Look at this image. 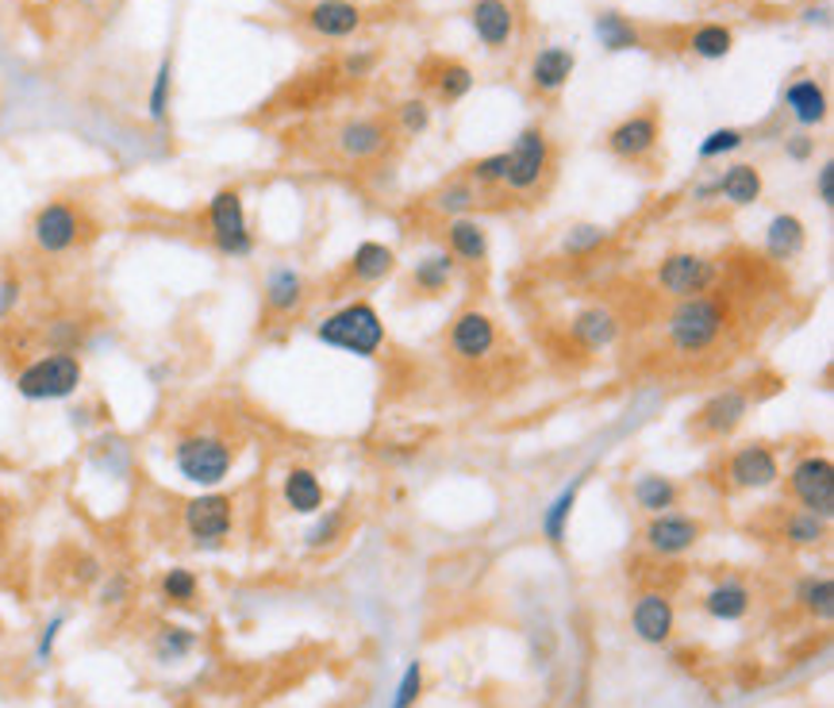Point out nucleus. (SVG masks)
<instances>
[{"label":"nucleus","mask_w":834,"mask_h":708,"mask_svg":"<svg viewBox=\"0 0 834 708\" xmlns=\"http://www.w3.org/2000/svg\"><path fill=\"white\" fill-rule=\"evenodd\" d=\"M170 97H173V58L165 54L154 70V81H150V97H147V116L154 123H165L170 116Z\"/></svg>","instance_id":"obj_40"},{"label":"nucleus","mask_w":834,"mask_h":708,"mask_svg":"<svg viewBox=\"0 0 834 708\" xmlns=\"http://www.w3.org/2000/svg\"><path fill=\"white\" fill-rule=\"evenodd\" d=\"M446 251L465 266H481L489 258V228L473 216H454L446 223Z\"/></svg>","instance_id":"obj_28"},{"label":"nucleus","mask_w":834,"mask_h":708,"mask_svg":"<svg viewBox=\"0 0 834 708\" xmlns=\"http://www.w3.org/2000/svg\"><path fill=\"white\" fill-rule=\"evenodd\" d=\"M204 220H208V239H212V247L223 258L254 255V231H250V220H247L243 193H239L235 186L215 189L212 201H208Z\"/></svg>","instance_id":"obj_5"},{"label":"nucleus","mask_w":834,"mask_h":708,"mask_svg":"<svg viewBox=\"0 0 834 708\" xmlns=\"http://www.w3.org/2000/svg\"><path fill=\"white\" fill-rule=\"evenodd\" d=\"M815 197H820L823 208H834V162H827L815 170Z\"/></svg>","instance_id":"obj_54"},{"label":"nucleus","mask_w":834,"mask_h":708,"mask_svg":"<svg viewBox=\"0 0 834 708\" xmlns=\"http://www.w3.org/2000/svg\"><path fill=\"white\" fill-rule=\"evenodd\" d=\"M262 301H265V312L270 316H297L300 308L308 301V281L304 273L297 270V266L281 262V266H270L262 278Z\"/></svg>","instance_id":"obj_18"},{"label":"nucleus","mask_w":834,"mask_h":708,"mask_svg":"<svg viewBox=\"0 0 834 708\" xmlns=\"http://www.w3.org/2000/svg\"><path fill=\"white\" fill-rule=\"evenodd\" d=\"M827 536H831V520H823V516H815V512H804V508H796L785 520V544L800 547V551L827 544Z\"/></svg>","instance_id":"obj_37"},{"label":"nucleus","mask_w":834,"mask_h":708,"mask_svg":"<svg viewBox=\"0 0 834 708\" xmlns=\"http://www.w3.org/2000/svg\"><path fill=\"white\" fill-rule=\"evenodd\" d=\"M573 70H577V54L570 51V47L562 43H550L542 47V51L531 58V89H535L539 97H557L565 86H570Z\"/></svg>","instance_id":"obj_19"},{"label":"nucleus","mask_w":834,"mask_h":708,"mask_svg":"<svg viewBox=\"0 0 834 708\" xmlns=\"http://www.w3.org/2000/svg\"><path fill=\"white\" fill-rule=\"evenodd\" d=\"M315 339L323 347H331V351H343L354 358H378L381 347L389 343V331L381 312L370 301H350L315 323Z\"/></svg>","instance_id":"obj_1"},{"label":"nucleus","mask_w":834,"mask_h":708,"mask_svg":"<svg viewBox=\"0 0 834 708\" xmlns=\"http://www.w3.org/2000/svg\"><path fill=\"white\" fill-rule=\"evenodd\" d=\"M4 520H8V505H4V497H0V531H4Z\"/></svg>","instance_id":"obj_58"},{"label":"nucleus","mask_w":834,"mask_h":708,"mask_svg":"<svg viewBox=\"0 0 834 708\" xmlns=\"http://www.w3.org/2000/svg\"><path fill=\"white\" fill-rule=\"evenodd\" d=\"M78 581H86V586H89V581H100V562H97V558H81V562H78Z\"/></svg>","instance_id":"obj_56"},{"label":"nucleus","mask_w":834,"mask_h":708,"mask_svg":"<svg viewBox=\"0 0 834 708\" xmlns=\"http://www.w3.org/2000/svg\"><path fill=\"white\" fill-rule=\"evenodd\" d=\"M796 601L807 616H812V620L831 624V616H834V581H831V574H807V578H800Z\"/></svg>","instance_id":"obj_35"},{"label":"nucleus","mask_w":834,"mask_h":708,"mask_svg":"<svg viewBox=\"0 0 834 708\" xmlns=\"http://www.w3.org/2000/svg\"><path fill=\"white\" fill-rule=\"evenodd\" d=\"M785 108H788V116H792V120H796L804 131L820 128V123H827V116H831L827 89H823L815 78L792 81V86L785 89Z\"/></svg>","instance_id":"obj_25"},{"label":"nucleus","mask_w":834,"mask_h":708,"mask_svg":"<svg viewBox=\"0 0 834 708\" xmlns=\"http://www.w3.org/2000/svg\"><path fill=\"white\" fill-rule=\"evenodd\" d=\"M431 89H435V97L442 104H458L470 97L473 89V70L465 62H458V58H442L435 62V73H431Z\"/></svg>","instance_id":"obj_34"},{"label":"nucleus","mask_w":834,"mask_h":708,"mask_svg":"<svg viewBox=\"0 0 834 708\" xmlns=\"http://www.w3.org/2000/svg\"><path fill=\"white\" fill-rule=\"evenodd\" d=\"M620 331H623L620 316L607 305H585L570 320V339L577 347H585V351H607L620 339Z\"/></svg>","instance_id":"obj_21"},{"label":"nucleus","mask_w":834,"mask_h":708,"mask_svg":"<svg viewBox=\"0 0 834 708\" xmlns=\"http://www.w3.org/2000/svg\"><path fill=\"white\" fill-rule=\"evenodd\" d=\"M458 258L450 251H428L423 258H415L412 262V273H408V286H412V293H423V297H442L450 286H454L458 278Z\"/></svg>","instance_id":"obj_26"},{"label":"nucleus","mask_w":834,"mask_h":708,"mask_svg":"<svg viewBox=\"0 0 834 708\" xmlns=\"http://www.w3.org/2000/svg\"><path fill=\"white\" fill-rule=\"evenodd\" d=\"M197 651V631L181 628V624H165V628H158L154 636V658L165 666L181 662V658H189Z\"/></svg>","instance_id":"obj_38"},{"label":"nucleus","mask_w":834,"mask_h":708,"mask_svg":"<svg viewBox=\"0 0 834 708\" xmlns=\"http://www.w3.org/2000/svg\"><path fill=\"white\" fill-rule=\"evenodd\" d=\"M66 628V612H54L47 620V628H43V636H39V644H36V658L39 662H47L50 655H54V644H58V631Z\"/></svg>","instance_id":"obj_50"},{"label":"nucleus","mask_w":834,"mask_h":708,"mask_svg":"<svg viewBox=\"0 0 834 708\" xmlns=\"http://www.w3.org/2000/svg\"><path fill=\"white\" fill-rule=\"evenodd\" d=\"M315 516H320V520H315L312 528H308V536H304L308 551H323V547H331L346 528V508L343 505H339V508H320Z\"/></svg>","instance_id":"obj_41"},{"label":"nucleus","mask_w":834,"mask_h":708,"mask_svg":"<svg viewBox=\"0 0 834 708\" xmlns=\"http://www.w3.org/2000/svg\"><path fill=\"white\" fill-rule=\"evenodd\" d=\"M742 147H746V131H742V128H715V131H707V136L700 139L696 158H700V162H712V158L735 154V151H742Z\"/></svg>","instance_id":"obj_43"},{"label":"nucleus","mask_w":834,"mask_h":708,"mask_svg":"<svg viewBox=\"0 0 834 708\" xmlns=\"http://www.w3.org/2000/svg\"><path fill=\"white\" fill-rule=\"evenodd\" d=\"M585 481H589V470H581L577 478H573L570 486L546 505V512H542V536H546L554 547H562L565 536H570L573 508H577V497H581V489H585Z\"/></svg>","instance_id":"obj_31"},{"label":"nucleus","mask_w":834,"mask_h":708,"mask_svg":"<svg viewBox=\"0 0 834 708\" xmlns=\"http://www.w3.org/2000/svg\"><path fill=\"white\" fill-rule=\"evenodd\" d=\"M788 493L804 512H815L823 520L834 516V462L831 455H800L788 470Z\"/></svg>","instance_id":"obj_7"},{"label":"nucleus","mask_w":834,"mask_h":708,"mask_svg":"<svg viewBox=\"0 0 834 708\" xmlns=\"http://www.w3.org/2000/svg\"><path fill=\"white\" fill-rule=\"evenodd\" d=\"M550 162H554V151H550V139L542 128H523L515 136L512 151H508V178L504 186L512 193H531L539 189V181L546 178Z\"/></svg>","instance_id":"obj_10"},{"label":"nucleus","mask_w":834,"mask_h":708,"mask_svg":"<svg viewBox=\"0 0 834 708\" xmlns=\"http://www.w3.org/2000/svg\"><path fill=\"white\" fill-rule=\"evenodd\" d=\"M723 331H727V301H720V297H712V293L685 297V301H677L673 312L665 316L670 347L685 358L712 351Z\"/></svg>","instance_id":"obj_2"},{"label":"nucleus","mask_w":834,"mask_h":708,"mask_svg":"<svg viewBox=\"0 0 834 708\" xmlns=\"http://www.w3.org/2000/svg\"><path fill=\"white\" fill-rule=\"evenodd\" d=\"M704 539V523L696 520V516L689 512H657L646 520V528H642V544L650 547L654 555L662 558H677V555H689L692 547Z\"/></svg>","instance_id":"obj_12"},{"label":"nucleus","mask_w":834,"mask_h":708,"mask_svg":"<svg viewBox=\"0 0 834 708\" xmlns=\"http://www.w3.org/2000/svg\"><path fill=\"white\" fill-rule=\"evenodd\" d=\"M692 201H700V205L720 201V173H715V178L696 181V186H692Z\"/></svg>","instance_id":"obj_55"},{"label":"nucleus","mask_w":834,"mask_h":708,"mask_svg":"<svg viewBox=\"0 0 834 708\" xmlns=\"http://www.w3.org/2000/svg\"><path fill=\"white\" fill-rule=\"evenodd\" d=\"M431 205H435V212L450 216V220H454V216H470L473 205H478V186H470L465 178H450L446 186H439Z\"/></svg>","instance_id":"obj_39"},{"label":"nucleus","mask_w":834,"mask_h":708,"mask_svg":"<svg viewBox=\"0 0 834 708\" xmlns=\"http://www.w3.org/2000/svg\"><path fill=\"white\" fill-rule=\"evenodd\" d=\"M592 31H596L600 47H604L607 54L642 51L639 28H635V23H631L623 12H596V20H592Z\"/></svg>","instance_id":"obj_33"},{"label":"nucleus","mask_w":834,"mask_h":708,"mask_svg":"<svg viewBox=\"0 0 834 708\" xmlns=\"http://www.w3.org/2000/svg\"><path fill=\"white\" fill-rule=\"evenodd\" d=\"M131 594V581L123 578V574H112V578L100 586V605H123Z\"/></svg>","instance_id":"obj_53"},{"label":"nucleus","mask_w":834,"mask_h":708,"mask_svg":"<svg viewBox=\"0 0 834 708\" xmlns=\"http://www.w3.org/2000/svg\"><path fill=\"white\" fill-rule=\"evenodd\" d=\"M631 501H635L646 516L670 512L681 501V486L670 478V473H639L631 481Z\"/></svg>","instance_id":"obj_30"},{"label":"nucleus","mask_w":834,"mask_h":708,"mask_svg":"<svg viewBox=\"0 0 834 708\" xmlns=\"http://www.w3.org/2000/svg\"><path fill=\"white\" fill-rule=\"evenodd\" d=\"M746 416H750V393L742 386H727L696 408V428L707 439H727L746 423Z\"/></svg>","instance_id":"obj_14"},{"label":"nucleus","mask_w":834,"mask_h":708,"mask_svg":"<svg viewBox=\"0 0 834 708\" xmlns=\"http://www.w3.org/2000/svg\"><path fill=\"white\" fill-rule=\"evenodd\" d=\"M173 470L200 489H215L235 470V447L215 431H189L173 443Z\"/></svg>","instance_id":"obj_4"},{"label":"nucleus","mask_w":834,"mask_h":708,"mask_svg":"<svg viewBox=\"0 0 834 708\" xmlns=\"http://www.w3.org/2000/svg\"><path fill=\"white\" fill-rule=\"evenodd\" d=\"M389 139H393V131H389V123L381 116H350L339 128L335 147L350 162H370L381 151H389Z\"/></svg>","instance_id":"obj_17"},{"label":"nucleus","mask_w":834,"mask_h":708,"mask_svg":"<svg viewBox=\"0 0 834 708\" xmlns=\"http://www.w3.org/2000/svg\"><path fill=\"white\" fill-rule=\"evenodd\" d=\"M396 123L404 136H423V131L431 128V104L423 101V97H408V101H400L396 108Z\"/></svg>","instance_id":"obj_46"},{"label":"nucleus","mask_w":834,"mask_h":708,"mask_svg":"<svg viewBox=\"0 0 834 708\" xmlns=\"http://www.w3.org/2000/svg\"><path fill=\"white\" fill-rule=\"evenodd\" d=\"M496 343H500L496 320H492L489 312H481V308H465V312H458L454 323H450L446 347L458 362H485V358L496 351Z\"/></svg>","instance_id":"obj_11"},{"label":"nucleus","mask_w":834,"mask_h":708,"mask_svg":"<svg viewBox=\"0 0 834 708\" xmlns=\"http://www.w3.org/2000/svg\"><path fill=\"white\" fill-rule=\"evenodd\" d=\"M762 193H765V178L754 162H735L720 173V201H727L731 208L757 205Z\"/></svg>","instance_id":"obj_29"},{"label":"nucleus","mask_w":834,"mask_h":708,"mask_svg":"<svg viewBox=\"0 0 834 708\" xmlns=\"http://www.w3.org/2000/svg\"><path fill=\"white\" fill-rule=\"evenodd\" d=\"M804 247H807V228L796 212L770 216V223H765V255L773 262H792V258L804 255Z\"/></svg>","instance_id":"obj_27"},{"label":"nucleus","mask_w":834,"mask_h":708,"mask_svg":"<svg viewBox=\"0 0 834 708\" xmlns=\"http://www.w3.org/2000/svg\"><path fill=\"white\" fill-rule=\"evenodd\" d=\"M689 51L704 62H723L731 51H735V31L727 23H700L689 36Z\"/></svg>","instance_id":"obj_36"},{"label":"nucleus","mask_w":834,"mask_h":708,"mask_svg":"<svg viewBox=\"0 0 834 708\" xmlns=\"http://www.w3.org/2000/svg\"><path fill=\"white\" fill-rule=\"evenodd\" d=\"M607 239H612V231H607L604 223H573V228L565 231V239H562V251L570 258H585L592 251H600Z\"/></svg>","instance_id":"obj_42"},{"label":"nucleus","mask_w":834,"mask_h":708,"mask_svg":"<svg viewBox=\"0 0 834 708\" xmlns=\"http://www.w3.org/2000/svg\"><path fill=\"white\" fill-rule=\"evenodd\" d=\"M354 4H358V0H354Z\"/></svg>","instance_id":"obj_59"},{"label":"nucleus","mask_w":834,"mask_h":708,"mask_svg":"<svg viewBox=\"0 0 834 708\" xmlns=\"http://www.w3.org/2000/svg\"><path fill=\"white\" fill-rule=\"evenodd\" d=\"M420 694H423V666L408 662L404 678L396 681V694H393V705H389V708H415Z\"/></svg>","instance_id":"obj_48"},{"label":"nucleus","mask_w":834,"mask_h":708,"mask_svg":"<svg viewBox=\"0 0 834 708\" xmlns=\"http://www.w3.org/2000/svg\"><path fill=\"white\" fill-rule=\"evenodd\" d=\"M20 297H23V286H20V278H0V320H8V316L16 312V305H20Z\"/></svg>","instance_id":"obj_51"},{"label":"nucleus","mask_w":834,"mask_h":708,"mask_svg":"<svg viewBox=\"0 0 834 708\" xmlns=\"http://www.w3.org/2000/svg\"><path fill=\"white\" fill-rule=\"evenodd\" d=\"M181 520H185V531H189V539H193V547L215 551V547L228 544L231 528H235V501H231L228 493L208 489V493H200L185 505Z\"/></svg>","instance_id":"obj_8"},{"label":"nucleus","mask_w":834,"mask_h":708,"mask_svg":"<svg viewBox=\"0 0 834 708\" xmlns=\"http://www.w3.org/2000/svg\"><path fill=\"white\" fill-rule=\"evenodd\" d=\"M86 381V366L70 351H50L36 362H28L16 373V393L31 405H50V401H70Z\"/></svg>","instance_id":"obj_3"},{"label":"nucleus","mask_w":834,"mask_h":708,"mask_svg":"<svg viewBox=\"0 0 834 708\" xmlns=\"http://www.w3.org/2000/svg\"><path fill=\"white\" fill-rule=\"evenodd\" d=\"M373 70H378V51L370 47H358L343 58V78H370Z\"/></svg>","instance_id":"obj_49"},{"label":"nucleus","mask_w":834,"mask_h":708,"mask_svg":"<svg viewBox=\"0 0 834 708\" xmlns=\"http://www.w3.org/2000/svg\"><path fill=\"white\" fill-rule=\"evenodd\" d=\"M393 273H396V251L389 243H378V239L358 243L346 262V281H354V286H381Z\"/></svg>","instance_id":"obj_23"},{"label":"nucleus","mask_w":834,"mask_h":708,"mask_svg":"<svg viewBox=\"0 0 834 708\" xmlns=\"http://www.w3.org/2000/svg\"><path fill=\"white\" fill-rule=\"evenodd\" d=\"M827 16H831L827 8H807V12H804V20H807V23H823V28H827V23H831Z\"/></svg>","instance_id":"obj_57"},{"label":"nucleus","mask_w":834,"mask_h":708,"mask_svg":"<svg viewBox=\"0 0 834 708\" xmlns=\"http://www.w3.org/2000/svg\"><path fill=\"white\" fill-rule=\"evenodd\" d=\"M785 158H788V162H812V158H815V139L807 136V131L788 136L785 139Z\"/></svg>","instance_id":"obj_52"},{"label":"nucleus","mask_w":834,"mask_h":708,"mask_svg":"<svg viewBox=\"0 0 834 708\" xmlns=\"http://www.w3.org/2000/svg\"><path fill=\"white\" fill-rule=\"evenodd\" d=\"M281 501L297 516H315L328 505V489H323L320 473L312 466H289L285 478H281Z\"/></svg>","instance_id":"obj_24"},{"label":"nucleus","mask_w":834,"mask_h":708,"mask_svg":"<svg viewBox=\"0 0 834 708\" xmlns=\"http://www.w3.org/2000/svg\"><path fill=\"white\" fill-rule=\"evenodd\" d=\"M470 28L485 51H504L515 39L520 16H515L512 0H473L470 4Z\"/></svg>","instance_id":"obj_16"},{"label":"nucleus","mask_w":834,"mask_h":708,"mask_svg":"<svg viewBox=\"0 0 834 708\" xmlns=\"http://www.w3.org/2000/svg\"><path fill=\"white\" fill-rule=\"evenodd\" d=\"M723 473L742 493H765L781 481V458L770 443H746L727 458Z\"/></svg>","instance_id":"obj_13"},{"label":"nucleus","mask_w":834,"mask_h":708,"mask_svg":"<svg viewBox=\"0 0 834 708\" xmlns=\"http://www.w3.org/2000/svg\"><path fill=\"white\" fill-rule=\"evenodd\" d=\"M86 239V216L73 201H47L31 220V243L43 255H66Z\"/></svg>","instance_id":"obj_9"},{"label":"nucleus","mask_w":834,"mask_h":708,"mask_svg":"<svg viewBox=\"0 0 834 708\" xmlns=\"http://www.w3.org/2000/svg\"><path fill=\"white\" fill-rule=\"evenodd\" d=\"M81 339H86V328H81L78 320H54L47 328V347L50 351H70L78 355Z\"/></svg>","instance_id":"obj_47"},{"label":"nucleus","mask_w":834,"mask_h":708,"mask_svg":"<svg viewBox=\"0 0 834 708\" xmlns=\"http://www.w3.org/2000/svg\"><path fill=\"white\" fill-rule=\"evenodd\" d=\"M673 624H677V612H673V601L665 594H642L631 608V631L650 647L670 644Z\"/></svg>","instance_id":"obj_20"},{"label":"nucleus","mask_w":834,"mask_h":708,"mask_svg":"<svg viewBox=\"0 0 834 708\" xmlns=\"http://www.w3.org/2000/svg\"><path fill=\"white\" fill-rule=\"evenodd\" d=\"M657 139H662V120H657L654 108H646V112H635L615 123V128L607 131L604 147L615 158H623V162H642V158L654 154Z\"/></svg>","instance_id":"obj_15"},{"label":"nucleus","mask_w":834,"mask_h":708,"mask_svg":"<svg viewBox=\"0 0 834 708\" xmlns=\"http://www.w3.org/2000/svg\"><path fill=\"white\" fill-rule=\"evenodd\" d=\"M304 23L320 39H350L362 28V8L354 0H315L304 12Z\"/></svg>","instance_id":"obj_22"},{"label":"nucleus","mask_w":834,"mask_h":708,"mask_svg":"<svg viewBox=\"0 0 834 708\" xmlns=\"http://www.w3.org/2000/svg\"><path fill=\"white\" fill-rule=\"evenodd\" d=\"M504 178H508V151L485 154L465 166V181L478 189H496V186H504Z\"/></svg>","instance_id":"obj_44"},{"label":"nucleus","mask_w":834,"mask_h":708,"mask_svg":"<svg viewBox=\"0 0 834 708\" xmlns=\"http://www.w3.org/2000/svg\"><path fill=\"white\" fill-rule=\"evenodd\" d=\"M704 612L712 616V620H720V624L742 620V616L750 612V589L735 578L720 581V586H712L704 594Z\"/></svg>","instance_id":"obj_32"},{"label":"nucleus","mask_w":834,"mask_h":708,"mask_svg":"<svg viewBox=\"0 0 834 708\" xmlns=\"http://www.w3.org/2000/svg\"><path fill=\"white\" fill-rule=\"evenodd\" d=\"M200 594V581L193 570H185V566H170V570L162 574V597L170 605H193Z\"/></svg>","instance_id":"obj_45"},{"label":"nucleus","mask_w":834,"mask_h":708,"mask_svg":"<svg viewBox=\"0 0 834 708\" xmlns=\"http://www.w3.org/2000/svg\"><path fill=\"white\" fill-rule=\"evenodd\" d=\"M654 281L665 297L685 301V297L712 293L715 281H720V262H715L712 255H700V251H673L657 262Z\"/></svg>","instance_id":"obj_6"}]
</instances>
